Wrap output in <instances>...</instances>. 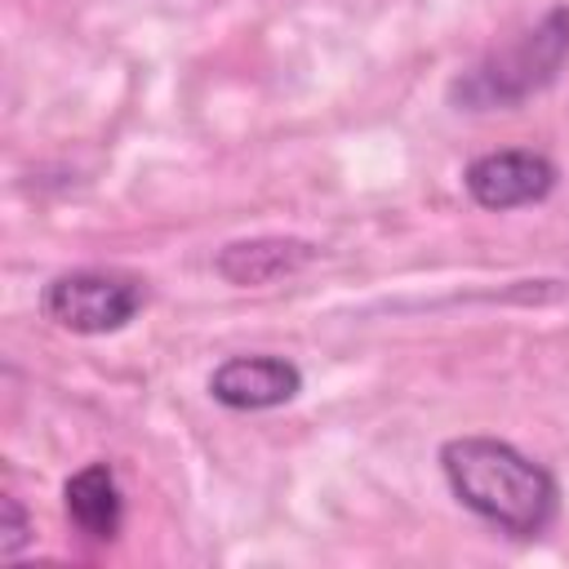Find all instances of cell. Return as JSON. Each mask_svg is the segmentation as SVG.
<instances>
[{
  "label": "cell",
  "instance_id": "1",
  "mask_svg": "<svg viewBox=\"0 0 569 569\" xmlns=\"http://www.w3.org/2000/svg\"><path fill=\"white\" fill-rule=\"evenodd\" d=\"M453 498L511 538H538L556 520V476L493 436H458L440 449Z\"/></svg>",
  "mask_w": 569,
  "mask_h": 569
},
{
  "label": "cell",
  "instance_id": "2",
  "mask_svg": "<svg viewBox=\"0 0 569 569\" xmlns=\"http://www.w3.org/2000/svg\"><path fill=\"white\" fill-rule=\"evenodd\" d=\"M569 58V9L556 4L542 13L533 31H525L516 44L480 58L471 71H462L449 84V98L462 111H493V107H520L529 93L547 89Z\"/></svg>",
  "mask_w": 569,
  "mask_h": 569
},
{
  "label": "cell",
  "instance_id": "3",
  "mask_svg": "<svg viewBox=\"0 0 569 569\" xmlns=\"http://www.w3.org/2000/svg\"><path fill=\"white\" fill-rule=\"evenodd\" d=\"M147 302L142 280L116 271H62L44 284V316L67 333H116Z\"/></svg>",
  "mask_w": 569,
  "mask_h": 569
},
{
  "label": "cell",
  "instance_id": "4",
  "mask_svg": "<svg viewBox=\"0 0 569 569\" xmlns=\"http://www.w3.org/2000/svg\"><path fill=\"white\" fill-rule=\"evenodd\" d=\"M467 196L480 209H520V204H538L551 196L556 187V164L538 151H489L480 160L467 164Z\"/></svg>",
  "mask_w": 569,
  "mask_h": 569
},
{
  "label": "cell",
  "instance_id": "5",
  "mask_svg": "<svg viewBox=\"0 0 569 569\" xmlns=\"http://www.w3.org/2000/svg\"><path fill=\"white\" fill-rule=\"evenodd\" d=\"M298 391H302V369L284 356H231L209 378V396L240 413L276 409Z\"/></svg>",
  "mask_w": 569,
  "mask_h": 569
},
{
  "label": "cell",
  "instance_id": "6",
  "mask_svg": "<svg viewBox=\"0 0 569 569\" xmlns=\"http://www.w3.org/2000/svg\"><path fill=\"white\" fill-rule=\"evenodd\" d=\"M316 244L311 240H293V236H258V240H236L218 253V276L231 284H271L280 276L302 271L307 262H316Z\"/></svg>",
  "mask_w": 569,
  "mask_h": 569
},
{
  "label": "cell",
  "instance_id": "7",
  "mask_svg": "<svg viewBox=\"0 0 569 569\" xmlns=\"http://www.w3.org/2000/svg\"><path fill=\"white\" fill-rule=\"evenodd\" d=\"M62 498H67V516H71V525H76L84 538H93V542H111V538L120 533V525H124V498H120L116 471H111L107 462H89V467H80V471L67 480Z\"/></svg>",
  "mask_w": 569,
  "mask_h": 569
},
{
  "label": "cell",
  "instance_id": "8",
  "mask_svg": "<svg viewBox=\"0 0 569 569\" xmlns=\"http://www.w3.org/2000/svg\"><path fill=\"white\" fill-rule=\"evenodd\" d=\"M27 538H31V525H27L22 507H18V498H4L0 502V551L4 556H18L27 547Z\"/></svg>",
  "mask_w": 569,
  "mask_h": 569
}]
</instances>
